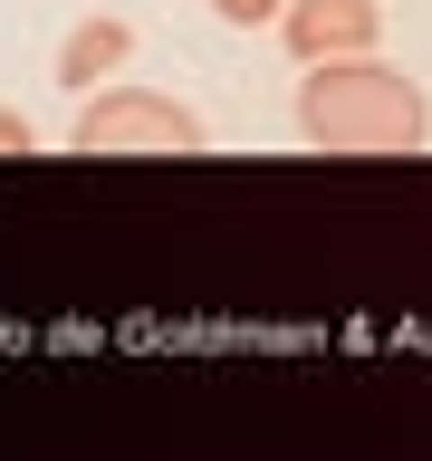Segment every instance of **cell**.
<instances>
[{"label": "cell", "mask_w": 432, "mask_h": 461, "mask_svg": "<svg viewBox=\"0 0 432 461\" xmlns=\"http://www.w3.org/2000/svg\"><path fill=\"white\" fill-rule=\"evenodd\" d=\"M298 135L317 154H356V164H384V154H423L432 135V96L384 58H317L298 77Z\"/></svg>", "instance_id": "1"}, {"label": "cell", "mask_w": 432, "mask_h": 461, "mask_svg": "<svg viewBox=\"0 0 432 461\" xmlns=\"http://www.w3.org/2000/svg\"><path fill=\"white\" fill-rule=\"evenodd\" d=\"M68 154H212V125L164 86H106L77 106Z\"/></svg>", "instance_id": "2"}, {"label": "cell", "mask_w": 432, "mask_h": 461, "mask_svg": "<svg viewBox=\"0 0 432 461\" xmlns=\"http://www.w3.org/2000/svg\"><path fill=\"white\" fill-rule=\"evenodd\" d=\"M374 39H384V0H288L279 10V49L298 58V68H317V58H365Z\"/></svg>", "instance_id": "3"}, {"label": "cell", "mask_w": 432, "mask_h": 461, "mask_svg": "<svg viewBox=\"0 0 432 461\" xmlns=\"http://www.w3.org/2000/svg\"><path fill=\"white\" fill-rule=\"evenodd\" d=\"M135 58V20H115V10H96V20H77L68 39H58V86H96V77H115Z\"/></svg>", "instance_id": "4"}, {"label": "cell", "mask_w": 432, "mask_h": 461, "mask_svg": "<svg viewBox=\"0 0 432 461\" xmlns=\"http://www.w3.org/2000/svg\"><path fill=\"white\" fill-rule=\"evenodd\" d=\"M279 10H288V0H212L221 29H279Z\"/></svg>", "instance_id": "5"}, {"label": "cell", "mask_w": 432, "mask_h": 461, "mask_svg": "<svg viewBox=\"0 0 432 461\" xmlns=\"http://www.w3.org/2000/svg\"><path fill=\"white\" fill-rule=\"evenodd\" d=\"M0 154H10V164H20V154H39V135H29L20 106H0Z\"/></svg>", "instance_id": "6"}]
</instances>
